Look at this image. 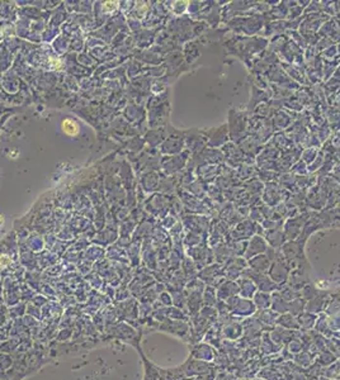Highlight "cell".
<instances>
[{
	"mask_svg": "<svg viewBox=\"0 0 340 380\" xmlns=\"http://www.w3.org/2000/svg\"><path fill=\"white\" fill-rule=\"evenodd\" d=\"M249 118L245 112L231 109L228 110V134L234 144H239L244 137L248 136Z\"/></svg>",
	"mask_w": 340,
	"mask_h": 380,
	"instance_id": "obj_1",
	"label": "cell"
},
{
	"mask_svg": "<svg viewBox=\"0 0 340 380\" xmlns=\"http://www.w3.org/2000/svg\"><path fill=\"white\" fill-rule=\"evenodd\" d=\"M209 134L207 136L208 138V144L211 148H217V147L225 146L228 142V128L227 125H222L219 127H213L209 129Z\"/></svg>",
	"mask_w": 340,
	"mask_h": 380,
	"instance_id": "obj_2",
	"label": "cell"
},
{
	"mask_svg": "<svg viewBox=\"0 0 340 380\" xmlns=\"http://www.w3.org/2000/svg\"><path fill=\"white\" fill-rule=\"evenodd\" d=\"M63 129L66 134L69 136H76L79 132V127L75 122L71 121V119H66L63 123Z\"/></svg>",
	"mask_w": 340,
	"mask_h": 380,
	"instance_id": "obj_3",
	"label": "cell"
},
{
	"mask_svg": "<svg viewBox=\"0 0 340 380\" xmlns=\"http://www.w3.org/2000/svg\"><path fill=\"white\" fill-rule=\"evenodd\" d=\"M301 156H302L303 162H306V164H310V165H311L312 162L316 160V157H317V151H316L315 148L310 147V148H306V150L303 151L302 153H301Z\"/></svg>",
	"mask_w": 340,
	"mask_h": 380,
	"instance_id": "obj_4",
	"label": "cell"
},
{
	"mask_svg": "<svg viewBox=\"0 0 340 380\" xmlns=\"http://www.w3.org/2000/svg\"><path fill=\"white\" fill-rule=\"evenodd\" d=\"M3 261H5L6 264H9V257H6V256H1V257H0V265H3Z\"/></svg>",
	"mask_w": 340,
	"mask_h": 380,
	"instance_id": "obj_5",
	"label": "cell"
}]
</instances>
